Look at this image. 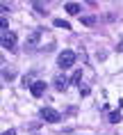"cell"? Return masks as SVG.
Listing matches in <instances>:
<instances>
[{"label": "cell", "instance_id": "6da1fadb", "mask_svg": "<svg viewBox=\"0 0 123 135\" xmlns=\"http://www.w3.org/2000/svg\"><path fill=\"white\" fill-rule=\"evenodd\" d=\"M75 53H73V50H62V53H59V57H57V64H59V69H62V71H64V69H71L73 64H75Z\"/></svg>", "mask_w": 123, "mask_h": 135}, {"label": "cell", "instance_id": "7a4b0ae2", "mask_svg": "<svg viewBox=\"0 0 123 135\" xmlns=\"http://www.w3.org/2000/svg\"><path fill=\"white\" fill-rule=\"evenodd\" d=\"M41 117H44L48 124H57V121H62V114H59L55 108H48V105L41 108Z\"/></svg>", "mask_w": 123, "mask_h": 135}, {"label": "cell", "instance_id": "3957f363", "mask_svg": "<svg viewBox=\"0 0 123 135\" xmlns=\"http://www.w3.org/2000/svg\"><path fill=\"white\" fill-rule=\"evenodd\" d=\"M39 41H41V32H39V30H34V32L25 39V48H28V50H34L36 46H39Z\"/></svg>", "mask_w": 123, "mask_h": 135}, {"label": "cell", "instance_id": "277c9868", "mask_svg": "<svg viewBox=\"0 0 123 135\" xmlns=\"http://www.w3.org/2000/svg\"><path fill=\"white\" fill-rule=\"evenodd\" d=\"M30 92H32V96H34V99L44 96V92H46V83H41V80L32 83V85H30Z\"/></svg>", "mask_w": 123, "mask_h": 135}, {"label": "cell", "instance_id": "5b68a950", "mask_svg": "<svg viewBox=\"0 0 123 135\" xmlns=\"http://www.w3.org/2000/svg\"><path fill=\"white\" fill-rule=\"evenodd\" d=\"M14 46H16V35H14V32L2 35V48H5V50H12Z\"/></svg>", "mask_w": 123, "mask_h": 135}, {"label": "cell", "instance_id": "8992f818", "mask_svg": "<svg viewBox=\"0 0 123 135\" xmlns=\"http://www.w3.org/2000/svg\"><path fill=\"white\" fill-rule=\"evenodd\" d=\"M66 85H68V80H66L64 73H59V76H55V89H59V92H64Z\"/></svg>", "mask_w": 123, "mask_h": 135}, {"label": "cell", "instance_id": "52a82bcc", "mask_svg": "<svg viewBox=\"0 0 123 135\" xmlns=\"http://www.w3.org/2000/svg\"><path fill=\"white\" fill-rule=\"evenodd\" d=\"M64 9H66V14H73V16L80 14V5H78V2H66Z\"/></svg>", "mask_w": 123, "mask_h": 135}, {"label": "cell", "instance_id": "ba28073f", "mask_svg": "<svg viewBox=\"0 0 123 135\" xmlns=\"http://www.w3.org/2000/svg\"><path fill=\"white\" fill-rule=\"evenodd\" d=\"M52 25H55V28H62V30H71V25H68L66 21H62V18H55V21H52Z\"/></svg>", "mask_w": 123, "mask_h": 135}, {"label": "cell", "instance_id": "9c48e42d", "mask_svg": "<svg viewBox=\"0 0 123 135\" xmlns=\"http://www.w3.org/2000/svg\"><path fill=\"white\" fill-rule=\"evenodd\" d=\"M80 21L84 23V25H94V23H96V16H82Z\"/></svg>", "mask_w": 123, "mask_h": 135}, {"label": "cell", "instance_id": "30bf717a", "mask_svg": "<svg viewBox=\"0 0 123 135\" xmlns=\"http://www.w3.org/2000/svg\"><path fill=\"white\" fill-rule=\"evenodd\" d=\"M80 80H82V71H75V73H73V78H71V83H73V85H80Z\"/></svg>", "mask_w": 123, "mask_h": 135}, {"label": "cell", "instance_id": "8fae6325", "mask_svg": "<svg viewBox=\"0 0 123 135\" xmlns=\"http://www.w3.org/2000/svg\"><path fill=\"white\" fill-rule=\"evenodd\" d=\"M109 121H112V124H119V121H121V114H119V112H112V114H109Z\"/></svg>", "mask_w": 123, "mask_h": 135}, {"label": "cell", "instance_id": "7c38bea8", "mask_svg": "<svg viewBox=\"0 0 123 135\" xmlns=\"http://www.w3.org/2000/svg\"><path fill=\"white\" fill-rule=\"evenodd\" d=\"M32 7H34L36 12H44V14H46V7H44V5H41V2H34V5H32Z\"/></svg>", "mask_w": 123, "mask_h": 135}, {"label": "cell", "instance_id": "4fadbf2b", "mask_svg": "<svg viewBox=\"0 0 123 135\" xmlns=\"http://www.w3.org/2000/svg\"><path fill=\"white\" fill-rule=\"evenodd\" d=\"M2 135H16V131H5Z\"/></svg>", "mask_w": 123, "mask_h": 135}]
</instances>
